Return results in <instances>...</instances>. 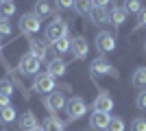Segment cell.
Masks as SVG:
<instances>
[{
	"mask_svg": "<svg viewBox=\"0 0 146 131\" xmlns=\"http://www.w3.org/2000/svg\"><path fill=\"white\" fill-rule=\"evenodd\" d=\"M61 37H68V24H66V20H61V18H55L52 22L48 24V29H46V42H57V39Z\"/></svg>",
	"mask_w": 146,
	"mask_h": 131,
	"instance_id": "obj_1",
	"label": "cell"
},
{
	"mask_svg": "<svg viewBox=\"0 0 146 131\" xmlns=\"http://www.w3.org/2000/svg\"><path fill=\"white\" fill-rule=\"evenodd\" d=\"M39 68H42V61H39L33 53H26V55L20 57V63H18V72L20 74H37Z\"/></svg>",
	"mask_w": 146,
	"mask_h": 131,
	"instance_id": "obj_2",
	"label": "cell"
},
{
	"mask_svg": "<svg viewBox=\"0 0 146 131\" xmlns=\"http://www.w3.org/2000/svg\"><path fill=\"white\" fill-rule=\"evenodd\" d=\"M66 112H68V120H79L87 114V103L81 96H72L66 105Z\"/></svg>",
	"mask_w": 146,
	"mask_h": 131,
	"instance_id": "obj_3",
	"label": "cell"
},
{
	"mask_svg": "<svg viewBox=\"0 0 146 131\" xmlns=\"http://www.w3.org/2000/svg\"><path fill=\"white\" fill-rule=\"evenodd\" d=\"M90 72H92V76H118V70L105 57H100V59H96V61L92 63Z\"/></svg>",
	"mask_w": 146,
	"mask_h": 131,
	"instance_id": "obj_4",
	"label": "cell"
},
{
	"mask_svg": "<svg viewBox=\"0 0 146 131\" xmlns=\"http://www.w3.org/2000/svg\"><path fill=\"white\" fill-rule=\"evenodd\" d=\"M39 29H42V20L37 18L35 13H24L20 18V31L24 35H35Z\"/></svg>",
	"mask_w": 146,
	"mask_h": 131,
	"instance_id": "obj_5",
	"label": "cell"
},
{
	"mask_svg": "<svg viewBox=\"0 0 146 131\" xmlns=\"http://www.w3.org/2000/svg\"><path fill=\"white\" fill-rule=\"evenodd\" d=\"M96 48L100 55H107V53H113L116 50V37L111 35L109 31H100L96 35Z\"/></svg>",
	"mask_w": 146,
	"mask_h": 131,
	"instance_id": "obj_6",
	"label": "cell"
},
{
	"mask_svg": "<svg viewBox=\"0 0 146 131\" xmlns=\"http://www.w3.org/2000/svg\"><path fill=\"white\" fill-rule=\"evenodd\" d=\"M33 90H35L37 94H46L48 96L52 90H55V79L46 72V74H37L35 81H33Z\"/></svg>",
	"mask_w": 146,
	"mask_h": 131,
	"instance_id": "obj_7",
	"label": "cell"
},
{
	"mask_svg": "<svg viewBox=\"0 0 146 131\" xmlns=\"http://www.w3.org/2000/svg\"><path fill=\"white\" fill-rule=\"evenodd\" d=\"M44 105H46V109L48 112H52V114H57L59 109H66V96L61 92H50L46 98H44Z\"/></svg>",
	"mask_w": 146,
	"mask_h": 131,
	"instance_id": "obj_8",
	"label": "cell"
},
{
	"mask_svg": "<svg viewBox=\"0 0 146 131\" xmlns=\"http://www.w3.org/2000/svg\"><path fill=\"white\" fill-rule=\"evenodd\" d=\"M70 50H72L74 59H85L87 53H90V44L83 35H76V37H72V48Z\"/></svg>",
	"mask_w": 146,
	"mask_h": 131,
	"instance_id": "obj_9",
	"label": "cell"
},
{
	"mask_svg": "<svg viewBox=\"0 0 146 131\" xmlns=\"http://www.w3.org/2000/svg\"><path fill=\"white\" fill-rule=\"evenodd\" d=\"M109 120H111V116L107 112H92V116H90V127H94V131H105L107 129V125H109Z\"/></svg>",
	"mask_w": 146,
	"mask_h": 131,
	"instance_id": "obj_10",
	"label": "cell"
},
{
	"mask_svg": "<svg viewBox=\"0 0 146 131\" xmlns=\"http://www.w3.org/2000/svg\"><path fill=\"white\" fill-rule=\"evenodd\" d=\"M29 46H31V53H33L39 61H44V59L48 57V42H42V39L31 37L29 39Z\"/></svg>",
	"mask_w": 146,
	"mask_h": 131,
	"instance_id": "obj_11",
	"label": "cell"
},
{
	"mask_svg": "<svg viewBox=\"0 0 146 131\" xmlns=\"http://www.w3.org/2000/svg\"><path fill=\"white\" fill-rule=\"evenodd\" d=\"M94 109H96V112H107L109 114V109H113V98H111L109 94L100 92L96 98H94Z\"/></svg>",
	"mask_w": 146,
	"mask_h": 131,
	"instance_id": "obj_12",
	"label": "cell"
},
{
	"mask_svg": "<svg viewBox=\"0 0 146 131\" xmlns=\"http://www.w3.org/2000/svg\"><path fill=\"white\" fill-rule=\"evenodd\" d=\"M90 20L94 24H107V22H109V11H107L105 7H92Z\"/></svg>",
	"mask_w": 146,
	"mask_h": 131,
	"instance_id": "obj_13",
	"label": "cell"
},
{
	"mask_svg": "<svg viewBox=\"0 0 146 131\" xmlns=\"http://www.w3.org/2000/svg\"><path fill=\"white\" fill-rule=\"evenodd\" d=\"M66 68H68V66H66V61L57 57V59H52V61H48V70H46V72H48V74L52 76V79H57V76L66 74Z\"/></svg>",
	"mask_w": 146,
	"mask_h": 131,
	"instance_id": "obj_14",
	"label": "cell"
},
{
	"mask_svg": "<svg viewBox=\"0 0 146 131\" xmlns=\"http://www.w3.org/2000/svg\"><path fill=\"white\" fill-rule=\"evenodd\" d=\"M42 129L44 131H63V129H66V122L59 120L57 116H48V118L42 122Z\"/></svg>",
	"mask_w": 146,
	"mask_h": 131,
	"instance_id": "obj_15",
	"label": "cell"
},
{
	"mask_svg": "<svg viewBox=\"0 0 146 131\" xmlns=\"http://www.w3.org/2000/svg\"><path fill=\"white\" fill-rule=\"evenodd\" d=\"M33 13H35L39 20L48 18L50 13H52V5H50L48 0H37V2H35V11H33Z\"/></svg>",
	"mask_w": 146,
	"mask_h": 131,
	"instance_id": "obj_16",
	"label": "cell"
},
{
	"mask_svg": "<svg viewBox=\"0 0 146 131\" xmlns=\"http://www.w3.org/2000/svg\"><path fill=\"white\" fill-rule=\"evenodd\" d=\"M37 125H39V122H37V118H35L33 112H26L24 116L20 118V129L22 131H31V129H35Z\"/></svg>",
	"mask_w": 146,
	"mask_h": 131,
	"instance_id": "obj_17",
	"label": "cell"
},
{
	"mask_svg": "<svg viewBox=\"0 0 146 131\" xmlns=\"http://www.w3.org/2000/svg\"><path fill=\"white\" fill-rule=\"evenodd\" d=\"M124 18H127V11L122 9V7H113L111 9V13H109V22L113 26H120L122 22H124Z\"/></svg>",
	"mask_w": 146,
	"mask_h": 131,
	"instance_id": "obj_18",
	"label": "cell"
},
{
	"mask_svg": "<svg viewBox=\"0 0 146 131\" xmlns=\"http://www.w3.org/2000/svg\"><path fill=\"white\" fill-rule=\"evenodd\" d=\"M131 83L140 90H146V68H137L131 76Z\"/></svg>",
	"mask_w": 146,
	"mask_h": 131,
	"instance_id": "obj_19",
	"label": "cell"
},
{
	"mask_svg": "<svg viewBox=\"0 0 146 131\" xmlns=\"http://www.w3.org/2000/svg\"><path fill=\"white\" fill-rule=\"evenodd\" d=\"M70 48H72V39L70 37H61V39H57V42H52V50H55L57 55H63V53H68Z\"/></svg>",
	"mask_w": 146,
	"mask_h": 131,
	"instance_id": "obj_20",
	"label": "cell"
},
{
	"mask_svg": "<svg viewBox=\"0 0 146 131\" xmlns=\"http://www.w3.org/2000/svg\"><path fill=\"white\" fill-rule=\"evenodd\" d=\"M13 120H15V109L11 105L5 107V109H0V125H11Z\"/></svg>",
	"mask_w": 146,
	"mask_h": 131,
	"instance_id": "obj_21",
	"label": "cell"
},
{
	"mask_svg": "<svg viewBox=\"0 0 146 131\" xmlns=\"http://www.w3.org/2000/svg\"><path fill=\"white\" fill-rule=\"evenodd\" d=\"M15 15V5L13 2H0V20H9Z\"/></svg>",
	"mask_w": 146,
	"mask_h": 131,
	"instance_id": "obj_22",
	"label": "cell"
},
{
	"mask_svg": "<svg viewBox=\"0 0 146 131\" xmlns=\"http://www.w3.org/2000/svg\"><path fill=\"white\" fill-rule=\"evenodd\" d=\"M122 9H124L127 13H140L144 7H142V0H124Z\"/></svg>",
	"mask_w": 146,
	"mask_h": 131,
	"instance_id": "obj_23",
	"label": "cell"
},
{
	"mask_svg": "<svg viewBox=\"0 0 146 131\" xmlns=\"http://www.w3.org/2000/svg\"><path fill=\"white\" fill-rule=\"evenodd\" d=\"M74 9L81 15H90L92 11V0H74Z\"/></svg>",
	"mask_w": 146,
	"mask_h": 131,
	"instance_id": "obj_24",
	"label": "cell"
},
{
	"mask_svg": "<svg viewBox=\"0 0 146 131\" xmlns=\"http://www.w3.org/2000/svg\"><path fill=\"white\" fill-rule=\"evenodd\" d=\"M105 131H124V120L118 118V116H113V118L109 120V125H107Z\"/></svg>",
	"mask_w": 146,
	"mask_h": 131,
	"instance_id": "obj_25",
	"label": "cell"
},
{
	"mask_svg": "<svg viewBox=\"0 0 146 131\" xmlns=\"http://www.w3.org/2000/svg\"><path fill=\"white\" fill-rule=\"evenodd\" d=\"M13 85H15V83H13L11 79H2V81H0V94H2V96H11Z\"/></svg>",
	"mask_w": 146,
	"mask_h": 131,
	"instance_id": "obj_26",
	"label": "cell"
},
{
	"mask_svg": "<svg viewBox=\"0 0 146 131\" xmlns=\"http://www.w3.org/2000/svg\"><path fill=\"white\" fill-rule=\"evenodd\" d=\"M131 131H146V118H133Z\"/></svg>",
	"mask_w": 146,
	"mask_h": 131,
	"instance_id": "obj_27",
	"label": "cell"
},
{
	"mask_svg": "<svg viewBox=\"0 0 146 131\" xmlns=\"http://www.w3.org/2000/svg\"><path fill=\"white\" fill-rule=\"evenodd\" d=\"M11 35V24L9 20H0V37H9Z\"/></svg>",
	"mask_w": 146,
	"mask_h": 131,
	"instance_id": "obj_28",
	"label": "cell"
},
{
	"mask_svg": "<svg viewBox=\"0 0 146 131\" xmlns=\"http://www.w3.org/2000/svg\"><path fill=\"white\" fill-rule=\"evenodd\" d=\"M135 105H137V109H146V90H142V92L137 94V98H135Z\"/></svg>",
	"mask_w": 146,
	"mask_h": 131,
	"instance_id": "obj_29",
	"label": "cell"
},
{
	"mask_svg": "<svg viewBox=\"0 0 146 131\" xmlns=\"http://www.w3.org/2000/svg\"><path fill=\"white\" fill-rule=\"evenodd\" d=\"M55 5H57V9H72L74 7V0H55Z\"/></svg>",
	"mask_w": 146,
	"mask_h": 131,
	"instance_id": "obj_30",
	"label": "cell"
},
{
	"mask_svg": "<svg viewBox=\"0 0 146 131\" xmlns=\"http://www.w3.org/2000/svg\"><path fill=\"white\" fill-rule=\"evenodd\" d=\"M142 26H146V9L137 13V29H142Z\"/></svg>",
	"mask_w": 146,
	"mask_h": 131,
	"instance_id": "obj_31",
	"label": "cell"
},
{
	"mask_svg": "<svg viewBox=\"0 0 146 131\" xmlns=\"http://www.w3.org/2000/svg\"><path fill=\"white\" fill-rule=\"evenodd\" d=\"M11 103H9V96H2L0 94V109H5V107H9Z\"/></svg>",
	"mask_w": 146,
	"mask_h": 131,
	"instance_id": "obj_32",
	"label": "cell"
},
{
	"mask_svg": "<svg viewBox=\"0 0 146 131\" xmlns=\"http://www.w3.org/2000/svg\"><path fill=\"white\" fill-rule=\"evenodd\" d=\"M107 5H109V0H92V7H105L107 9Z\"/></svg>",
	"mask_w": 146,
	"mask_h": 131,
	"instance_id": "obj_33",
	"label": "cell"
},
{
	"mask_svg": "<svg viewBox=\"0 0 146 131\" xmlns=\"http://www.w3.org/2000/svg\"><path fill=\"white\" fill-rule=\"evenodd\" d=\"M31 131H44V129H42V125H37L35 129H31Z\"/></svg>",
	"mask_w": 146,
	"mask_h": 131,
	"instance_id": "obj_34",
	"label": "cell"
},
{
	"mask_svg": "<svg viewBox=\"0 0 146 131\" xmlns=\"http://www.w3.org/2000/svg\"><path fill=\"white\" fill-rule=\"evenodd\" d=\"M0 2H13V0H0Z\"/></svg>",
	"mask_w": 146,
	"mask_h": 131,
	"instance_id": "obj_35",
	"label": "cell"
},
{
	"mask_svg": "<svg viewBox=\"0 0 146 131\" xmlns=\"http://www.w3.org/2000/svg\"><path fill=\"white\" fill-rule=\"evenodd\" d=\"M0 55H2V44H0Z\"/></svg>",
	"mask_w": 146,
	"mask_h": 131,
	"instance_id": "obj_36",
	"label": "cell"
},
{
	"mask_svg": "<svg viewBox=\"0 0 146 131\" xmlns=\"http://www.w3.org/2000/svg\"><path fill=\"white\" fill-rule=\"evenodd\" d=\"M144 50H146V42H144Z\"/></svg>",
	"mask_w": 146,
	"mask_h": 131,
	"instance_id": "obj_37",
	"label": "cell"
},
{
	"mask_svg": "<svg viewBox=\"0 0 146 131\" xmlns=\"http://www.w3.org/2000/svg\"><path fill=\"white\" fill-rule=\"evenodd\" d=\"M5 131H11V129H5Z\"/></svg>",
	"mask_w": 146,
	"mask_h": 131,
	"instance_id": "obj_38",
	"label": "cell"
}]
</instances>
